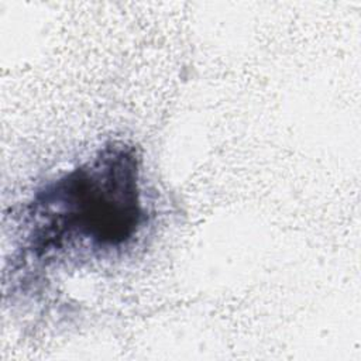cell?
<instances>
[{
    "instance_id": "cell-1",
    "label": "cell",
    "mask_w": 361,
    "mask_h": 361,
    "mask_svg": "<svg viewBox=\"0 0 361 361\" xmlns=\"http://www.w3.org/2000/svg\"><path fill=\"white\" fill-rule=\"evenodd\" d=\"M144 219L137 151L110 142L34 193L21 213L20 258L45 264L73 248L111 252L137 235Z\"/></svg>"
}]
</instances>
